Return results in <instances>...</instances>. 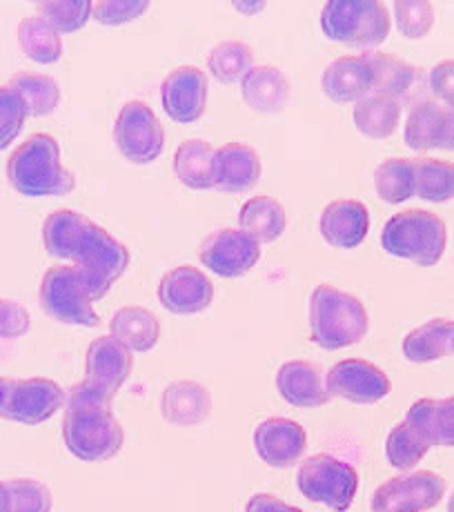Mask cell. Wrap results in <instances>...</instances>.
Here are the masks:
<instances>
[{"label":"cell","instance_id":"obj_46","mask_svg":"<svg viewBox=\"0 0 454 512\" xmlns=\"http://www.w3.org/2000/svg\"><path fill=\"white\" fill-rule=\"evenodd\" d=\"M14 383H16V379L0 377V417H3V419H7L9 417V410H12Z\"/></svg>","mask_w":454,"mask_h":512},{"label":"cell","instance_id":"obj_27","mask_svg":"<svg viewBox=\"0 0 454 512\" xmlns=\"http://www.w3.org/2000/svg\"><path fill=\"white\" fill-rule=\"evenodd\" d=\"M454 350V323L452 319H432L414 328L403 339V354L412 363H430L443 357H452Z\"/></svg>","mask_w":454,"mask_h":512},{"label":"cell","instance_id":"obj_11","mask_svg":"<svg viewBox=\"0 0 454 512\" xmlns=\"http://www.w3.org/2000/svg\"><path fill=\"white\" fill-rule=\"evenodd\" d=\"M199 259L219 277L236 279L248 274L261 261V243L241 228H225L207 236Z\"/></svg>","mask_w":454,"mask_h":512},{"label":"cell","instance_id":"obj_48","mask_svg":"<svg viewBox=\"0 0 454 512\" xmlns=\"http://www.w3.org/2000/svg\"><path fill=\"white\" fill-rule=\"evenodd\" d=\"M0 512H7V486L0 481Z\"/></svg>","mask_w":454,"mask_h":512},{"label":"cell","instance_id":"obj_26","mask_svg":"<svg viewBox=\"0 0 454 512\" xmlns=\"http://www.w3.org/2000/svg\"><path fill=\"white\" fill-rule=\"evenodd\" d=\"M110 334L130 352H150L161 337V321L141 305H125L110 321Z\"/></svg>","mask_w":454,"mask_h":512},{"label":"cell","instance_id":"obj_3","mask_svg":"<svg viewBox=\"0 0 454 512\" xmlns=\"http://www.w3.org/2000/svg\"><path fill=\"white\" fill-rule=\"evenodd\" d=\"M7 179L18 194L63 196L74 190L76 179L61 159V147L52 134H32L7 161Z\"/></svg>","mask_w":454,"mask_h":512},{"label":"cell","instance_id":"obj_15","mask_svg":"<svg viewBox=\"0 0 454 512\" xmlns=\"http://www.w3.org/2000/svg\"><path fill=\"white\" fill-rule=\"evenodd\" d=\"M161 101L165 114L174 123L199 121L207 105V76L194 65L176 67L167 74L161 87Z\"/></svg>","mask_w":454,"mask_h":512},{"label":"cell","instance_id":"obj_7","mask_svg":"<svg viewBox=\"0 0 454 512\" xmlns=\"http://www.w3.org/2000/svg\"><path fill=\"white\" fill-rule=\"evenodd\" d=\"M41 303L49 317L69 326L96 328L101 317L94 310V292L76 265H54L41 281Z\"/></svg>","mask_w":454,"mask_h":512},{"label":"cell","instance_id":"obj_43","mask_svg":"<svg viewBox=\"0 0 454 512\" xmlns=\"http://www.w3.org/2000/svg\"><path fill=\"white\" fill-rule=\"evenodd\" d=\"M32 328V319L25 305L12 299H0V337L18 339Z\"/></svg>","mask_w":454,"mask_h":512},{"label":"cell","instance_id":"obj_4","mask_svg":"<svg viewBox=\"0 0 454 512\" xmlns=\"http://www.w3.org/2000/svg\"><path fill=\"white\" fill-rule=\"evenodd\" d=\"M310 337L323 350L357 346L370 328L361 299L334 285H317L310 297Z\"/></svg>","mask_w":454,"mask_h":512},{"label":"cell","instance_id":"obj_38","mask_svg":"<svg viewBox=\"0 0 454 512\" xmlns=\"http://www.w3.org/2000/svg\"><path fill=\"white\" fill-rule=\"evenodd\" d=\"M38 16L52 25L58 34H74L81 32L92 18L94 3L90 0H49V3H38Z\"/></svg>","mask_w":454,"mask_h":512},{"label":"cell","instance_id":"obj_37","mask_svg":"<svg viewBox=\"0 0 454 512\" xmlns=\"http://www.w3.org/2000/svg\"><path fill=\"white\" fill-rule=\"evenodd\" d=\"M428 450V443L423 441L406 421L397 423L386 439V457L390 461V466L397 470H414L421 464L423 457L428 455Z\"/></svg>","mask_w":454,"mask_h":512},{"label":"cell","instance_id":"obj_5","mask_svg":"<svg viewBox=\"0 0 454 512\" xmlns=\"http://www.w3.org/2000/svg\"><path fill=\"white\" fill-rule=\"evenodd\" d=\"M448 245L446 221L430 210H403L383 225L381 248L403 261L437 265Z\"/></svg>","mask_w":454,"mask_h":512},{"label":"cell","instance_id":"obj_40","mask_svg":"<svg viewBox=\"0 0 454 512\" xmlns=\"http://www.w3.org/2000/svg\"><path fill=\"white\" fill-rule=\"evenodd\" d=\"M394 21H397L399 32L419 41V38L428 36L434 25V9L426 0H399L394 3Z\"/></svg>","mask_w":454,"mask_h":512},{"label":"cell","instance_id":"obj_42","mask_svg":"<svg viewBox=\"0 0 454 512\" xmlns=\"http://www.w3.org/2000/svg\"><path fill=\"white\" fill-rule=\"evenodd\" d=\"M150 3L147 0H101L92 9V16L101 25L107 27H118L130 21H136L138 16H143Z\"/></svg>","mask_w":454,"mask_h":512},{"label":"cell","instance_id":"obj_47","mask_svg":"<svg viewBox=\"0 0 454 512\" xmlns=\"http://www.w3.org/2000/svg\"><path fill=\"white\" fill-rule=\"evenodd\" d=\"M263 7H265V3H234V9H239V12H245V14L261 12Z\"/></svg>","mask_w":454,"mask_h":512},{"label":"cell","instance_id":"obj_22","mask_svg":"<svg viewBox=\"0 0 454 512\" xmlns=\"http://www.w3.org/2000/svg\"><path fill=\"white\" fill-rule=\"evenodd\" d=\"M241 94L250 110L259 114H279L290 101L292 87L279 67L254 65L241 78Z\"/></svg>","mask_w":454,"mask_h":512},{"label":"cell","instance_id":"obj_1","mask_svg":"<svg viewBox=\"0 0 454 512\" xmlns=\"http://www.w3.org/2000/svg\"><path fill=\"white\" fill-rule=\"evenodd\" d=\"M43 243L54 259L76 263L96 301L130 268V250L90 216L76 210L63 208L49 214L43 223Z\"/></svg>","mask_w":454,"mask_h":512},{"label":"cell","instance_id":"obj_21","mask_svg":"<svg viewBox=\"0 0 454 512\" xmlns=\"http://www.w3.org/2000/svg\"><path fill=\"white\" fill-rule=\"evenodd\" d=\"M263 165L254 147L225 143L214 152V185L225 192H248L259 183Z\"/></svg>","mask_w":454,"mask_h":512},{"label":"cell","instance_id":"obj_17","mask_svg":"<svg viewBox=\"0 0 454 512\" xmlns=\"http://www.w3.org/2000/svg\"><path fill=\"white\" fill-rule=\"evenodd\" d=\"M65 397L67 392L54 379H16L12 410H9L7 421L38 426V423L52 419L58 410L65 408Z\"/></svg>","mask_w":454,"mask_h":512},{"label":"cell","instance_id":"obj_12","mask_svg":"<svg viewBox=\"0 0 454 512\" xmlns=\"http://www.w3.org/2000/svg\"><path fill=\"white\" fill-rule=\"evenodd\" d=\"M325 386L330 397L361 403V406L379 403L392 390L388 374L365 359H343L334 363L325 374Z\"/></svg>","mask_w":454,"mask_h":512},{"label":"cell","instance_id":"obj_25","mask_svg":"<svg viewBox=\"0 0 454 512\" xmlns=\"http://www.w3.org/2000/svg\"><path fill=\"white\" fill-rule=\"evenodd\" d=\"M163 417L174 426H199L212 412V395L199 381H174L163 390Z\"/></svg>","mask_w":454,"mask_h":512},{"label":"cell","instance_id":"obj_2","mask_svg":"<svg viewBox=\"0 0 454 512\" xmlns=\"http://www.w3.org/2000/svg\"><path fill=\"white\" fill-rule=\"evenodd\" d=\"M65 448L81 461H107L118 455L125 443L121 421L116 419L112 401L85 383L67 392L63 417Z\"/></svg>","mask_w":454,"mask_h":512},{"label":"cell","instance_id":"obj_10","mask_svg":"<svg viewBox=\"0 0 454 512\" xmlns=\"http://www.w3.org/2000/svg\"><path fill=\"white\" fill-rule=\"evenodd\" d=\"M446 495V481L432 470H414L392 477L374 490L372 512H426Z\"/></svg>","mask_w":454,"mask_h":512},{"label":"cell","instance_id":"obj_8","mask_svg":"<svg viewBox=\"0 0 454 512\" xmlns=\"http://www.w3.org/2000/svg\"><path fill=\"white\" fill-rule=\"evenodd\" d=\"M301 495L334 512H348L359 492V472L332 455L308 457L296 475Z\"/></svg>","mask_w":454,"mask_h":512},{"label":"cell","instance_id":"obj_20","mask_svg":"<svg viewBox=\"0 0 454 512\" xmlns=\"http://www.w3.org/2000/svg\"><path fill=\"white\" fill-rule=\"evenodd\" d=\"M452 110L441 103H419L412 107L406 121V145L414 152L452 150Z\"/></svg>","mask_w":454,"mask_h":512},{"label":"cell","instance_id":"obj_28","mask_svg":"<svg viewBox=\"0 0 454 512\" xmlns=\"http://www.w3.org/2000/svg\"><path fill=\"white\" fill-rule=\"evenodd\" d=\"M352 121L354 127L372 141L390 139L401 121V105L388 96H365L359 103H354Z\"/></svg>","mask_w":454,"mask_h":512},{"label":"cell","instance_id":"obj_34","mask_svg":"<svg viewBox=\"0 0 454 512\" xmlns=\"http://www.w3.org/2000/svg\"><path fill=\"white\" fill-rule=\"evenodd\" d=\"M9 87L21 96L27 116H49L61 103V87L52 76L38 72H21Z\"/></svg>","mask_w":454,"mask_h":512},{"label":"cell","instance_id":"obj_32","mask_svg":"<svg viewBox=\"0 0 454 512\" xmlns=\"http://www.w3.org/2000/svg\"><path fill=\"white\" fill-rule=\"evenodd\" d=\"M412 161L414 194L428 203H446L454 196V165L452 161L417 156Z\"/></svg>","mask_w":454,"mask_h":512},{"label":"cell","instance_id":"obj_29","mask_svg":"<svg viewBox=\"0 0 454 512\" xmlns=\"http://www.w3.org/2000/svg\"><path fill=\"white\" fill-rule=\"evenodd\" d=\"M214 147L212 143L192 139L183 141L174 154V174L192 190H210L214 185Z\"/></svg>","mask_w":454,"mask_h":512},{"label":"cell","instance_id":"obj_6","mask_svg":"<svg viewBox=\"0 0 454 512\" xmlns=\"http://www.w3.org/2000/svg\"><path fill=\"white\" fill-rule=\"evenodd\" d=\"M390 12L379 0H332L321 12V29L330 41L377 47L390 34Z\"/></svg>","mask_w":454,"mask_h":512},{"label":"cell","instance_id":"obj_45","mask_svg":"<svg viewBox=\"0 0 454 512\" xmlns=\"http://www.w3.org/2000/svg\"><path fill=\"white\" fill-rule=\"evenodd\" d=\"M245 512H303L301 508L285 504L279 497L270 495V492H259V495H254L248 506H245Z\"/></svg>","mask_w":454,"mask_h":512},{"label":"cell","instance_id":"obj_31","mask_svg":"<svg viewBox=\"0 0 454 512\" xmlns=\"http://www.w3.org/2000/svg\"><path fill=\"white\" fill-rule=\"evenodd\" d=\"M363 61L368 63L372 72V90H377L379 96L394 98V101L406 94L414 78H417V70L410 63L401 61L399 56L386 52H368L363 56Z\"/></svg>","mask_w":454,"mask_h":512},{"label":"cell","instance_id":"obj_35","mask_svg":"<svg viewBox=\"0 0 454 512\" xmlns=\"http://www.w3.org/2000/svg\"><path fill=\"white\" fill-rule=\"evenodd\" d=\"M374 187L383 203L399 205L406 203L414 196V172L412 161L394 156V159L383 161L374 174Z\"/></svg>","mask_w":454,"mask_h":512},{"label":"cell","instance_id":"obj_19","mask_svg":"<svg viewBox=\"0 0 454 512\" xmlns=\"http://www.w3.org/2000/svg\"><path fill=\"white\" fill-rule=\"evenodd\" d=\"M319 232L332 248H359L370 232V212L357 199H337L321 212Z\"/></svg>","mask_w":454,"mask_h":512},{"label":"cell","instance_id":"obj_44","mask_svg":"<svg viewBox=\"0 0 454 512\" xmlns=\"http://www.w3.org/2000/svg\"><path fill=\"white\" fill-rule=\"evenodd\" d=\"M454 61L452 58H446L432 67L430 72V90L434 92V96L439 98L441 105H446L452 110L454 103Z\"/></svg>","mask_w":454,"mask_h":512},{"label":"cell","instance_id":"obj_13","mask_svg":"<svg viewBox=\"0 0 454 512\" xmlns=\"http://www.w3.org/2000/svg\"><path fill=\"white\" fill-rule=\"evenodd\" d=\"M134 357L112 334L96 337L85 354V386H90L105 399H114L116 392L132 374Z\"/></svg>","mask_w":454,"mask_h":512},{"label":"cell","instance_id":"obj_33","mask_svg":"<svg viewBox=\"0 0 454 512\" xmlns=\"http://www.w3.org/2000/svg\"><path fill=\"white\" fill-rule=\"evenodd\" d=\"M18 43L34 63L54 65L63 58V38L43 16H27L18 25Z\"/></svg>","mask_w":454,"mask_h":512},{"label":"cell","instance_id":"obj_24","mask_svg":"<svg viewBox=\"0 0 454 512\" xmlns=\"http://www.w3.org/2000/svg\"><path fill=\"white\" fill-rule=\"evenodd\" d=\"M321 85L334 103H359L372 90V72L363 56H339L325 67Z\"/></svg>","mask_w":454,"mask_h":512},{"label":"cell","instance_id":"obj_39","mask_svg":"<svg viewBox=\"0 0 454 512\" xmlns=\"http://www.w3.org/2000/svg\"><path fill=\"white\" fill-rule=\"evenodd\" d=\"M7 512H52V492L45 484L29 477L5 481Z\"/></svg>","mask_w":454,"mask_h":512},{"label":"cell","instance_id":"obj_41","mask_svg":"<svg viewBox=\"0 0 454 512\" xmlns=\"http://www.w3.org/2000/svg\"><path fill=\"white\" fill-rule=\"evenodd\" d=\"M25 105L12 87L0 85V152L12 145L25 125Z\"/></svg>","mask_w":454,"mask_h":512},{"label":"cell","instance_id":"obj_30","mask_svg":"<svg viewBox=\"0 0 454 512\" xmlns=\"http://www.w3.org/2000/svg\"><path fill=\"white\" fill-rule=\"evenodd\" d=\"M239 225L243 232L254 236L259 243H270L279 239L285 228H288V214H285L279 201L261 194L243 203Z\"/></svg>","mask_w":454,"mask_h":512},{"label":"cell","instance_id":"obj_9","mask_svg":"<svg viewBox=\"0 0 454 512\" xmlns=\"http://www.w3.org/2000/svg\"><path fill=\"white\" fill-rule=\"evenodd\" d=\"M114 139L118 152L127 161L147 165L163 154L165 130L150 105L143 101H130L116 116Z\"/></svg>","mask_w":454,"mask_h":512},{"label":"cell","instance_id":"obj_14","mask_svg":"<svg viewBox=\"0 0 454 512\" xmlns=\"http://www.w3.org/2000/svg\"><path fill=\"white\" fill-rule=\"evenodd\" d=\"M308 432L294 419L270 417L254 430V450L265 466L290 468L305 455Z\"/></svg>","mask_w":454,"mask_h":512},{"label":"cell","instance_id":"obj_23","mask_svg":"<svg viewBox=\"0 0 454 512\" xmlns=\"http://www.w3.org/2000/svg\"><path fill=\"white\" fill-rule=\"evenodd\" d=\"M406 423L430 448L454 446V399H419L406 412Z\"/></svg>","mask_w":454,"mask_h":512},{"label":"cell","instance_id":"obj_16","mask_svg":"<svg viewBox=\"0 0 454 512\" xmlns=\"http://www.w3.org/2000/svg\"><path fill=\"white\" fill-rule=\"evenodd\" d=\"M214 283L194 265H179L159 283V301L172 314H199L210 308Z\"/></svg>","mask_w":454,"mask_h":512},{"label":"cell","instance_id":"obj_18","mask_svg":"<svg viewBox=\"0 0 454 512\" xmlns=\"http://www.w3.org/2000/svg\"><path fill=\"white\" fill-rule=\"evenodd\" d=\"M276 388L294 408H321L332 399L323 368L305 359L285 361L276 372Z\"/></svg>","mask_w":454,"mask_h":512},{"label":"cell","instance_id":"obj_36","mask_svg":"<svg viewBox=\"0 0 454 512\" xmlns=\"http://www.w3.org/2000/svg\"><path fill=\"white\" fill-rule=\"evenodd\" d=\"M254 67L252 49L241 41H223L207 56V70L223 85H232Z\"/></svg>","mask_w":454,"mask_h":512}]
</instances>
